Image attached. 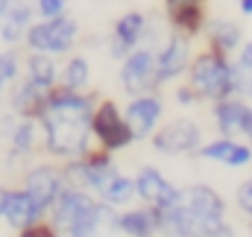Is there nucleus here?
I'll list each match as a JSON object with an SVG mask.
<instances>
[{
  "mask_svg": "<svg viewBox=\"0 0 252 237\" xmlns=\"http://www.w3.org/2000/svg\"><path fill=\"white\" fill-rule=\"evenodd\" d=\"M97 100L88 97V91H67L62 85L53 88L38 126H41V144L47 155L73 161L82 158L91 149V115Z\"/></svg>",
  "mask_w": 252,
  "mask_h": 237,
  "instance_id": "obj_1",
  "label": "nucleus"
},
{
  "mask_svg": "<svg viewBox=\"0 0 252 237\" xmlns=\"http://www.w3.org/2000/svg\"><path fill=\"white\" fill-rule=\"evenodd\" d=\"M164 237H208L226 220L223 196L208 184H193L179 190V199L167 208H156Z\"/></svg>",
  "mask_w": 252,
  "mask_h": 237,
  "instance_id": "obj_2",
  "label": "nucleus"
},
{
  "mask_svg": "<svg viewBox=\"0 0 252 237\" xmlns=\"http://www.w3.org/2000/svg\"><path fill=\"white\" fill-rule=\"evenodd\" d=\"M50 223L67 237H97L103 226H115V208L79 187H64L50 208Z\"/></svg>",
  "mask_w": 252,
  "mask_h": 237,
  "instance_id": "obj_3",
  "label": "nucleus"
},
{
  "mask_svg": "<svg viewBox=\"0 0 252 237\" xmlns=\"http://www.w3.org/2000/svg\"><path fill=\"white\" fill-rule=\"evenodd\" d=\"M235 79H238V64L226 53L208 47L199 50L188 67V85L205 103H220L226 97H235Z\"/></svg>",
  "mask_w": 252,
  "mask_h": 237,
  "instance_id": "obj_4",
  "label": "nucleus"
},
{
  "mask_svg": "<svg viewBox=\"0 0 252 237\" xmlns=\"http://www.w3.org/2000/svg\"><path fill=\"white\" fill-rule=\"evenodd\" d=\"M79 41V24L76 18L62 15V18H38L24 44L32 53H50V56H67L73 50V44Z\"/></svg>",
  "mask_w": 252,
  "mask_h": 237,
  "instance_id": "obj_5",
  "label": "nucleus"
},
{
  "mask_svg": "<svg viewBox=\"0 0 252 237\" xmlns=\"http://www.w3.org/2000/svg\"><path fill=\"white\" fill-rule=\"evenodd\" d=\"M91 135H94V144L106 152L126 149L135 141V135L124 118V109H118L115 100H97L94 115H91Z\"/></svg>",
  "mask_w": 252,
  "mask_h": 237,
  "instance_id": "obj_6",
  "label": "nucleus"
},
{
  "mask_svg": "<svg viewBox=\"0 0 252 237\" xmlns=\"http://www.w3.org/2000/svg\"><path fill=\"white\" fill-rule=\"evenodd\" d=\"M121 85L129 97L150 94L158 88V73H156V50L141 44L129 56L121 59Z\"/></svg>",
  "mask_w": 252,
  "mask_h": 237,
  "instance_id": "obj_7",
  "label": "nucleus"
},
{
  "mask_svg": "<svg viewBox=\"0 0 252 237\" xmlns=\"http://www.w3.org/2000/svg\"><path fill=\"white\" fill-rule=\"evenodd\" d=\"M153 149L161 155H190L202 147V132L190 118H176L153 132Z\"/></svg>",
  "mask_w": 252,
  "mask_h": 237,
  "instance_id": "obj_8",
  "label": "nucleus"
},
{
  "mask_svg": "<svg viewBox=\"0 0 252 237\" xmlns=\"http://www.w3.org/2000/svg\"><path fill=\"white\" fill-rule=\"evenodd\" d=\"M190 41L188 35L182 32H167L164 44L156 50V73H158V88L167 85V82H176L179 76H185L193 61V53H190Z\"/></svg>",
  "mask_w": 252,
  "mask_h": 237,
  "instance_id": "obj_9",
  "label": "nucleus"
},
{
  "mask_svg": "<svg viewBox=\"0 0 252 237\" xmlns=\"http://www.w3.org/2000/svg\"><path fill=\"white\" fill-rule=\"evenodd\" d=\"M147 30H150V15H147V12H141V9H126L124 15L112 24L109 53H112L115 59L129 56L135 47H141V44H144Z\"/></svg>",
  "mask_w": 252,
  "mask_h": 237,
  "instance_id": "obj_10",
  "label": "nucleus"
},
{
  "mask_svg": "<svg viewBox=\"0 0 252 237\" xmlns=\"http://www.w3.org/2000/svg\"><path fill=\"white\" fill-rule=\"evenodd\" d=\"M64 187H67L64 170L56 167V164H35V167L27 170V176H24V190L38 202V208H41L44 214H50L53 202L59 199V193H62Z\"/></svg>",
  "mask_w": 252,
  "mask_h": 237,
  "instance_id": "obj_11",
  "label": "nucleus"
},
{
  "mask_svg": "<svg viewBox=\"0 0 252 237\" xmlns=\"http://www.w3.org/2000/svg\"><path fill=\"white\" fill-rule=\"evenodd\" d=\"M161 115H164V103L156 91L150 94H138L126 103L124 118L135 135V141H144V138H153V132L161 126Z\"/></svg>",
  "mask_w": 252,
  "mask_h": 237,
  "instance_id": "obj_12",
  "label": "nucleus"
},
{
  "mask_svg": "<svg viewBox=\"0 0 252 237\" xmlns=\"http://www.w3.org/2000/svg\"><path fill=\"white\" fill-rule=\"evenodd\" d=\"M161 6L173 32H182L188 38L202 35L208 24V0H161Z\"/></svg>",
  "mask_w": 252,
  "mask_h": 237,
  "instance_id": "obj_13",
  "label": "nucleus"
},
{
  "mask_svg": "<svg viewBox=\"0 0 252 237\" xmlns=\"http://www.w3.org/2000/svg\"><path fill=\"white\" fill-rule=\"evenodd\" d=\"M135 193L144 205L153 208H167L179 199V187H173L167 178L161 176V170L156 167H141L135 176Z\"/></svg>",
  "mask_w": 252,
  "mask_h": 237,
  "instance_id": "obj_14",
  "label": "nucleus"
},
{
  "mask_svg": "<svg viewBox=\"0 0 252 237\" xmlns=\"http://www.w3.org/2000/svg\"><path fill=\"white\" fill-rule=\"evenodd\" d=\"M50 94H53V88H44V85H38V82H32V79L24 76L21 82H15L9 103H12V112L18 118L38 120L41 112H44V106H47V100H50Z\"/></svg>",
  "mask_w": 252,
  "mask_h": 237,
  "instance_id": "obj_15",
  "label": "nucleus"
},
{
  "mask_svg": "<svg viewBox=\"0 0 252 237\" xmlns=\"http://www.w3.org/2000/svg\"><path fill=\"white\" fill-rule=\"evenodd\" d=\"M35 21H38V15H35L32 0H15L6 9V15L0 18V38L9 47H15V44H21L27 38V32H30V27Z\"/></svg>",
  "mask_w": 252,
  "mask_h": 237,
  "instance_id": "obj_16",
  "label": "nucleus"
},
{
  "mask_svg": "<svg viewBox=\"0 0 252 237\" xmlns=\"http://www.w3.org/2000/svg\"><path fill=\"white\" fill-rule=\"evenodd\" d=\"M199 155L208 158V161H220L226 167H247L252 164V144L247 141H238V138H217V141H208L199 147Z\"/></svg>",
  "mask_w": 252,
  "mask_h": 237,
  "instance_id": "obj_17",
  "label": "nucleus"
},
{
  "mask_svg": "<svg viewBox=\"0 0 252 237\" xmlns=\"http://www.w3.org/2000/svg\"><path fill=\"white\" fill-rule=\"evenodd\" d=\"M250 115L252 106L241 97H226V100L214 103V123H217L220 135H226V138H241L247 132Z\"/></svg>",
  "mask_w": 252,
  "mask_h": 237,
  "instance_id": "obj_18",
  "label": "nucleus"
},
{
  "mask_svg": "<svg viewBox=\"0 0 252 237\" xmlns=\"http://www.w3.org/2000/svg\"><path fill=\"white\" fill-rule=\"evenodd\" d=\"M202 35H205L208 50H217V53H226V56H232V53L241 50V44H244L241 27H238L235 21H229V18H214V21H208L205 30H202Z\"/></svg>",
  "mask_w": 252,
  "mask_h": 237,
  "instance_id": "obj_19",
  "label": "nucleus"
},
{
  "mask_svg": "<svg viewBox=\"0 0 252 237\" xmlns=\"http://www.w3.org/2000/svg\"><path fill=\"white\" fill-rule=\"evenodd\" d=\"M115 226L126 237H156L161 235V223H158V211L153 205L144 208H132L124 214H115Z\"/></svg>",
  "mask_w": 252,
  "mask_h": 237,
  "instance_id": "obj_20",
  "label": "nucleus"
},
{
  "mask_svg": "<svg viewBox=\"0 0 252 237\" xmlns=\"http://www.w3.org/2000/svg\"><path fill=\"white\" fill-rule=\"evenodd\" d=\"M44 217V211L38 208V202L24 190V187H18V190H12L9 193V205H6V223L15 229V232H24L27 226H32V223H38Z\"/></svg>",
  "mask_w": 252,
  "mask_h": 237,
  "instance_id": "obj_21",
  "label": "nucleus"
},
{
  "mask_svg": "<svg viewBox=\"0 0 252 237\" xmlns=\"http://www.w3.org/2000/svg\"><path fill=\"white\" fill-rule=\"evenodd\" d=\"M41 135V126L38 120L32 118H18L12 126H9V152L12 158H27L35 147H38V138Z\"/></svg>",
  "mask_w": 252,
  "mask_h": 237,
  "instance_id": "obj_22",
  "label": "nucleus"
},
{
  "mask_svg": "<svg viewBox=\"0 0 252 237\" xmlns=\"http://www.w3.org/2000/svg\"><path fill=\"white\" fill-rule=\"evenodd\" d=\"M24 73H27V79L38 82L44 88L59 85V64H56V56H50V53H32L30 50L24 59Z\"/></svg>",
  "mask_w": 252,
  "mask_h": 237,
  "instance_id": "obj_23",
  "label": "nucleus"
},
{
  "mask_svg": "<svg viewBox=\"0 0 252 237\" xmlns=\"http://www.w3.org/2000/svg\"><path fill=\"white\" fill-rule=\"evenodd\" d=\"M59 85L67 91H88L91 85V61L79 53L67 56L62 67H59Z\"/></svg>",
  "mask_w": 252,
  "mask_h": 237,
  "instance_id": "obj_24",
  "label": "nucleus"
},
{
  "mask_svg": "<svg viewBox=\"0 0 252 237\" xmlns=\"http://www.w3.org/2000/svg\"><path fill=\"white\" fill-rule=\"evenodd\" d=\"M132 196H138V193H135V178L124 176V173H115V176L103 184V190L97 193V199L106 202V205H112V208L129 205Z\"/></svg>",
  "mask_w": 252,
  "mask_h": 237,
  "instance_id": "obj_25",
  "label": "nucleus"
},
{
  "mask_svg": "<svg viewBox=\"0 0 252 237\" xmlns=\"http://www.w3.org/2000/svg\"><path fill=\"white\" fill-rule=\"evenodd\" d=\"M18 73H21V59L15 50H0V94L18 82Z\"/></svg>",
  "mask_w": 252,
  "mask_h": 237,
  "instance_id": "obj_26",
  "label": "nucleus"
},
{
  "mask_svg": "<svg viewBox=\"0 0 252 237\" xmlns=\"http://www.w3.org/2000/svg\"><path fill=\"white\" fill-rule=\"evenodd\" d=\"M67 3L70 0H32L38 18H62L67 15Z\"/></svg>",
  "mask_w": 252,
  "mask_h": 237,
  "instance_id": "obj_27",
  "label": "nucleus"
},
{
  "mask_svg": "<svg viewBox=\"0 0 252 237\" xmlns=\"http://www.w3.org/2000/svg\"><path fill=\"white\" fill-rule=\"evenodd\" d=\"M18 237H59V229H56L53 223H44V220H38V223L27 226L24 232H18Z\"/></svg>",
  "mask_w": 252,
  "mask_h": 237,
  "instance_id": "obj_28",
  "label": "nucleus"
},
{
  "mask_svg": "<svg viewBox=\"0 0 252 237\" xmlns=\"http://www.w3.org/2000/svg\"><path fill=\"white\" fill-rule=\"evenodd\" d=\"M235 97L252 100V70L238 67V79H235Z\"/></svg>",
  "mask_w": 252,
  "mask_h": 237,
  "instance_id": "obj_29",
  "label": "nucleus"
},
{
  "mask_svg": "<svg viewBox=\"0 0 252 237\" xmlns=\"http://www.w3.org/2000/svg\"><path fill=\"white\" fill-rule=\"evenodd\" d=\"M238 208H241V211L252 220V176L238 187Z\"/></svg>",
  "mask_w": 252,
  "mask_h": 237,
  "instance_id": "obj_30",
  "label": "nucleus"
},
{
  "mask_svg": "<svg viewBox=\"0 0 252 237\" xmlns=\"http://www.w3.org/2000/svg\"><path fill=\"white\" fill-rule=\"evenodd\" d=\"M176 103L179 106H193V103H199V97H196V91L190 85H179L176 88Z\"/></svg>",
  "mask_w": 252,
  "mask_h": 237,
  "instance_id": "obj_31",
  "label": "nucleus"
},
{
  "mask_svg": "<svg viewBox=\"0 0 252 237\" xmlns=\"http://www.w3.org/2000/svg\"><path fill=\"white\" fill-rule=\"evenodd\" d=\"M238 67H247V70H252V41H247V44H241V50H238V61H235Z\"/></svg>",
  "mask_w": 252,
  "mask_h": 237,
  "instance_id": "obj_32",
  "label": "nucleus"
},
{
  "mask_svg": "<svg viewBox=\"0 0 252 237\" xmlns=\"http://www.w3.org/2000/svg\"><path fill=\"white\" fill-rule=\"evenodd\" d=\"M9 193H12V190L0 184V217H6V205H9Z\"/></svg>",
  "mask_w": 252,
  "mask_h": 237,
  "instance_id": "obj_33",
  "label": "nucleus"
},
{
  "mask_svg": "<svg viewBox=\"0 0 252 237\" xmlns=\"http://www.w3.org/2000/svg\"><path fill=\"white\" fill-rule=\"evenodd\" d=\"M208 237H235V232H232V226H226V223H223L220 229H214Z\"/></svg>",
  "mask_w": 252,
  "mask_h": 237,
  "instance_id": "obj_34",
  "label": "nucleus"
},
{
  "mask_svg": "<svg viewBox=\"0 0 252 237\" xmlns=\"http://www.w3.org/2000/svg\"><path fill=\"white\" fill-rule=\"evenodd\" d=\"M238 9H241V15H252V0H238Z\"/></svg>",
  "mask_w": 252,
  "mask_h": 237,
  "instance_id": "obj_35",
  "label": "nucleus"
},
{
  "mask_svg": "<svg viewBox=\"0 0 252 237\" xmlns=\"http://www.w3.org/2000/svg\"><path fill=\"white\" fill-rule=\"evenodd\" d=\"M12 3H15V0H0V18H3V15H6V9H9V6H12Z\"/></svg>",
  "mask_w": 252,
  "mask_h": 237,
  "instance_id": "obj_36",
  "label": "nucleus"
}]
</instances>
